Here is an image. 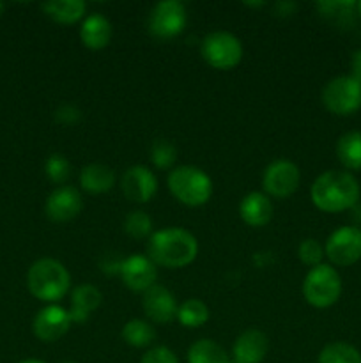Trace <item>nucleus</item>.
<instances>
[{
  "label": "nucleus",
  "instance_id": "1",
  "mask_svg": "<svg viewBox=\"0 0 361 363\" xmlns=\"http://www.w3.org/2000/svg\"><path fill=\"white\" fill-rule=\"evenodd\" d=\"M198 241L183 227L156 230L147 240V257L166 269L186 268L197 259Z\"/></svg>",
  "mask_w": 361,
  "mask_h": 363
},
{
  "label": "nucleus",
  "instance_id": "2",
  "mask_svg": "<svg viewBox=\"0 0 361 363\" xmlns=\"http://www.w3.org/2000/svg\"><path fill=\"white\" fill-rule=\"evenodd\" d=\"M360 183L347 170L322 172L310 188L311 202L322 213L350 211L360 202Z\"/></svg>",
  "mask_w": 361,
  "mask_h": 363
},
{
  "label": "nucleus",
  "instance_id": "3",
  "mask_svg": "<svg viewBox=\"0 0 361 363\" xmlns=\"http://www.w3.org/2000/svg\"><path fill=\"white\" fill-rule=\"evenodd\" d=\"M27 287L39 301L53 305L62 300L69 291L71 275L66 266L57 259H39L28 268Z\"/></svg>",
  "mask_w": 361,
  "mask_h": 363
},
{
  "label": "nucleus",
  "instance_id": "4",
  "mask_svg": "<svg viewBox=\"0 0 361 363\" xmlns=\"http://www.w3.org/2000/svg\"><path fill=\"white\" fill-rule=\"evenodd\" d=\"M166 184H168L170 194L188 208L207 204L212 195L211 177L195 165L173 167L170 170Z\"/></svg>",
  "mask_w": 361,
  "mask_h": 363
},
{
  "label": "nucleus",
  "instance_id": "5",
  "mask_svg": "<svg viewBox=\"0 0 361 363\" xmlns=\"http://www.w3.org/2000/svg\"><path fill=\"white\" fill-rule=\"evenodd\" d=\"M303 298L315 308H329L342 296V277L331 264L310 268L303 280Z\"/></svg>",
  "mask_w": 361,
  "mask_h": 363
},
{
  "label": "nucleus",
  "instance_id": "6",
  "mask_svg": "<svg viewBox=\"0 0 361 363\" xmlns=\"http://www.w3.org/2000/svg\"><path fill=\"white\" fill-rule=\"evenodd\" d=\"M202 59L219 71L234 69L243 60V45L237 35L227 30H216L205 35L200 45Z\"/></svg>",
  "mask_w": 361,
  "mask_h": 363
},
{
  "label": "nucleus",
  "instance_id": "7",
  "mask_svg": "<svg viewBox=\"0 0 361 363\" xmlns=\"http://www.w3.org/2000/svg\"><path fill=\"white\" fill-rule=\"evenodd\" d=\"M322 105L329 113L347 117L361 108V84L350 74L329 80L322 89Z\"/></svg>",
  "mask_w": 361,
  "mask_h": 363
},
{
  "label": "nucleus",
  "instance_id": "8",
  "mask_svg": "<svg viewBox=\"0 0 361 363\" xmlns=\"http://www.w3.org/2000/svg\"><path fill=\"white\" fill-rule=\"evenodd\" d=\"M188 23L186 6L179 0H161L149 13L147 27L154 38L173 39L183 34Z\"/></svg>",
  "mask_w": 361,
  "mask_h": 363
},
{
  "label": "nucleus",
  "instance_id": "9",
  "mask_svg": "<svg viewBox=\"0 0 361 363\" xmlns=\"http://www.w3.org/2000/svg\"><path fill=\"white\" fill-rule=\"evenodd\" d=\"M301 183L299 167L290 160H275L262 174V188L269 199H289Z\"/></svg>",
  "mask_w": 361,
  "mask_h": 363
},
{
  "label": "nucleus",
  "instance_id": "10",
  "mask_svg": "<svg viewBox=\"0 0 361 363\" xmlns=\"http://www.w3.org/2000/svg\"><path fill=\"white\" fill-rule=\"evenodd\" d=\"M324 254L331 266L345 268V266L356 264L361 259V229L345 225L333 230L326 240Z\"/></svg>",
  "mask_w": 361,
  "mask_h": 363
},
{
  "label": "nucleus",
  "instance_id": "11",
  "mask_svg": "<svg viewBox=\"0 0 361 363\" xmlns=\"http://www.w3.org/2000/svg\"><path fill=\"white\" fill-rule=\"evenodd\" d=\"M117 273H119L120 280H122L127 289L134 291V293H145L156 284L158 266L147 255L131 254L130 257L119 262Z\"/></svg>",
  "mask_w": 361,
  "mask_h": 363
},
{
  "label": "nucleus",
  "instance_id": "12",
  "mask_svg": "<svg viewBox=\"0 0 361 363\" xmlns=\"http://www.w3.org/2000/svg\"><path fill=\"white\" fill-rule=\"evenodd\" d=\"M120 191L131 202L145 204L158 191V179L154 172L145 165H133L124 170L119 181Z\"/></svg>",
  "mask_w": 361,
  "mask_h": 363
},
{
  "label": "nucleus",
  "instance_id": "13",
  "mask_svg": "<svg viewBox=\"0 0 361 363\" xmlns=\"http://www.w3.org/2000/svg\"><path fill=\"white\" fill-rule=\"evenodd\" d=\"M71 325L73 321H71L69 311L59 307V305H48L35 314L32 332H34L35 339L50 344L62 339L69 332Z\"/></svg>",
  "mask_w": 361,
  "mask_h": 363
},
{
  "label": "nucleus",
  "instance_id": "14",
  "mask_svg": "<svg viewBox=\"0 0 361 363\" xmlns=\"http://www.w3.org/2000/svg\"><path fill=\"white\" fill-rule=\"evenodd\" d=\"M84 209V199L80 191L73 186H57L52 194L48 195L45 204V213L50 222L64 223L76 218Z\"/></svg>",
  "mask_w": 361,
  "mask_h": 363
},
{
  "label": "nucleus",
  "instance_id": "15",
  "mask_svg": "<svg viewBox=\"0 0 361 363\" xmlns=\"http://www.w3.org/2000/svg\"><path fill=\"white\" fill-rule=\"evenodd\" d=\"M142 305H144V312L149 321L158 323V325L173 321L177 318V308H179L176 296L166 287L158 286V284L145 291Z\"/></svg>",
  "mask_w": 361,
  "mask_h": 363
},
{
  "label": "nucleus",
  "instance_id": "16",
  "mask_svg": "<svg viewBox=\"0 0 361 363\" xmlns=\"http://www.w3.org/2000/svg\"><path fill=\"white\" fill-rule=\"evenodd\" d=\"M269 340L260 330H246L232 346V360L237 363H262L268 357Z\"/></svg>",
  "mask_w": 361,
  "mask_h": 363
},
{
  "label": "nucleus",
  "instance_id": "17",
  "mask_svg": "<svg viewBox=\"0 0 361 363\" xmlns=\"http://www.w3.org/2000/svg\"><path fill=\"white\" fill-rule=\"evenodd\" d=\"M273 213H275L273 202L264 191H251L244 195L239 204L241 220L253 229L268 225L273 218Z\"/></svg>",
  "mask_w": 361,
  "mask_h": 363
},
{
  "label": "nucleus",
  "instance_id": "18",
  "mask_svg": "<svg viewBox=\"0 0 361 363\" xmlns=\"http://www.w3.org/2000/svg\"><path fill=\"white\" fill-rule=\"evenodd\" d=\"M112 39V23L103 14L94 13L85 16L80 27V41L88 50H103Z\"/></svg>",
  "mask_w": 361,
  "mask_h": 363
},
{
  "label": "nucleus",
  "instance_id": "19",
  "mask_svg": "<svg viewBox=\"0 0 361 363\" xmlns=\"http://www.w3.org/2000/svg\"><path fill=\"white\" fill-rule=\"evenodd\" d=\"M103 294L92 284H81L74 287L71 293V307L69 315L73 323H85L91 318L92 312L101 305Z\"/></svg>",
  "mask_w": 361,
  "mask_h": 363
},
{
  "label": "nucleus",
  "instance_id": "20",
  "mask_svg": "<svg viewBox=\"0 0 361 363\" xmlns=\"http://www.w3.org/2000/svg\"><path fill=\"white\" fill-rule=\"evenodd\" d=\"M115 172L105 163H88L78 176L81 190L92 195H101L115 186Z\"/></svg>",
  "mask_w": 361,
  "mask_h": 363
},
{
  "label": "nucleus",
  "instance_id": "21",
  "mask_svg": "<svg viewBox=\"0 0 361 363\" xmlns=\"http://www.w3.org/2000/svg\"><path fill=\"white\" fill-rule=\"evenodd\" d=\"M41 9L59 25H74L87 16V4L84 0H48L41 4Z\"/></svg>",
  "mask_w": 361,
  "mask_h": 363
},
{
  "label": "nucleus",
  "instance_id": "22",
  "mask_svg": "<svg viewBox=\"0 0 361 363\" xmlns=\"http://www.w3.org/2000/svg\"><path fill=\"white\" fill-rule=\"evenodd\" d=\"M338 162L347 170H361V131H347L336 142Z\"/></svg>",
  "mask_w": 361,
  "mask_h": 363
},
{
  "label": "nucleus",
  "instance_id": "23",
  "mask_svg": "<svg viewBox=\"0 0 361 363\" xmlns=\"http://www.w3.org/2000/svg\"><path fill=\"white\" fill-rule=\"evenodd\" d=\"M188 363H232L225 350L211 339H200L188 350Z\"/></svg>",
  "mask_w": 361,
  "mask_h": 363
},
{
  "label": "nucleus",
  "instance_id": "24",
  "mask_svg": "<svg viewBox=\"0 0 361 363\" xmlns=\"http://www.w3.org/2000/svg\"><path fill=\"white\" fill-rule=\"evenodd\" d=\"M124 342L131 347H149L156 340V330L152 326V323L144 321V319H131L126 325L122 326V332H120Z\"/></svg>",
  "mask_w": 361,
  "mask_h": 363
},
{
  "label": "nucleus",
  "instance_id": "25",
  "mask_svg": "<svg viewBox=\"0 0 361 363\" xmlns=\"http://www.w3.org/2000/svg\"><path fill=\"white\" fill-rule=\"evenodd\" d=\"M211 318L209 307L198 298H190V300L183 301L177 308V321L184 326V328H200Z\"/></svg>",
  "mask_w": 361,
  "mask_h": 363
},
{
  "label": "nucleus",
  "instance_id": "26",
  "mask_svg": "<svg viewBox=\"0 0 361 363\" xmlns=\"http://www.w3.org/2000/svg\"><path fill=\"white\" fill-rule=\"evenodd\" d=\"M317 363H361V353L347 342H329L319 353Z\"/></svg>",
  "mask_w": 361,
  "mask_h": 363
},
{
  "label": "nucleus",
  "instance_id": "27",
  "mask_svg": "<svg viewBox=\"0 0 361 363\" xmlns=\"http://www.w3.org/2000/svg\"><path fill=\"white\" fill-rule=\"evenodd\" d=\"M152 218L145 211L134 209V211L127 213L126 218L122 222V230L131 238V240H149L152 236Z\"/></svg>",
  "mask_w": 361,
  "mask_h": 363
},
{
  "label": "nucleus",
  "instance_id": "28",
  "mask_svg": "<svg viewBox=\"0 0 361 363\" xmlns=\"http://www.w3.org/2000/svg\"><path fill=\"white\" fill-rule=\"evenodd\" d=\"M177 160V149L166 138H158L151 145V163L159 170H170Z\"/></svg>",
  "mask_w": 361,
  "mask_h": 363
},
{
  "label": "nucleus",
  "instance_id": "29",
  "mask_svg": "<svg viewBox=\"0 0 361 363\" xmlns=\"http://www.w3.org/2000/svg\"><path fill=\"white\" fill-rule=\"evenodd\" d=\"M45 174L53 184L64 186L67 179L71 177V163L64 155H52L48 156L45 163Z\"/></svg>",
  "mask_w": 361,
  "mask_h": 363
},
{
  "label": "nucleus",
  "instance_id": "30",
  "mask_svg": "<svg viewBox=\"0 0 361 363\" xmlns=\"http://www.w3.org/2000/svg\"><path fill=\"white\" fill-rule=\"evenodd\" d=\"M317 9L324 18L340 23V21L353 18L356 2H350V0H329V2H319Z\"/></svg>",
  "mask_w": 361,
  "mask_h": 363
},
{
  "label": "nucleus",
  "instance_id": "31",
  "mask_svg": "<svg viewBox=\"0 0 361 363\" xmlns=\"http://www.w3.org/2000/svg\"><path fill=\"white\" fill-rule=\"evenodd\" d=\"M297 255H299V261L303 262L308 268H315V266L322 264V259H324V247L321 245V241L315 240V238H306L299 243L297 248Z\"/></svg>",
  "mask_w": 361,
  "mask_h": 363
},
{
  "label": "nucleus",
  "instance_id": "32",
  "mask_svg": "<svg viewBox=\"0 0 361 363\" xmlns=\"http://www.w3.org/2000/svg\"><path fill=\"white\" fill-rule=\"evenodd\" d=\"M140 363H179V360L170 347L156 346L145 351Z\"/></svg>",
  "mask_w": 361,
  "mask_h": 363
},
{
  "label": "nucleus",
  "instance_id": "33",
  "mask_svg": "<svg viewBox=\"0 0 361 363\" xmlns=\"http://www.w3.org/2000/svg\"><path fill=\"white\" fill-rule=\"evenodd\" d=\"M53 117L62 126H74V124H78L81 121V110L78 106L66 103V105H60L55 110V116Z\"/></svg>",
  "mask_w": 361,
  "mask_h": 363
},
{
  "label": "nucleus",
  "instance_id": "34",
  "mask_svg": "<svg viewBox=\"0 0 361 363\" xmlns=\"http://www.w3.org/2000/svg\"><path fill=\"white\" fill-rule=\"evenodd\" d=\"M350 77L361 84V50H356L350 57Z\"/></svg>",
  "mask_w": 361,
  "mask_h": 363
},
{
  "label": "nucleus",
  "instance_id": "35",
  "mask_svg": "<svg viewBox=\"0 0 361 363\" xmlns=\"http://www.w3.org/2000/svg\"><path fill=\"white\" fill-rule=\"evenodd\" d=\"M350 211H353V220L356 222V225H354V227L361 229V202H357V204L354 206Z\"/></svg>",
  "mask_w": 361,
  "mask_h": 363
},
{
  "label": "nucleus",
  "instance_id": "36",
  "mask_svg": "<svg viewBox=\"0 0 361 363\" xmlns=\"http://www.w3.org/2000/svg\"><path fill=\"white\" fill-rule=\"evenodd\" d=\"M248 7H264L265 2H246Z\"/></svg>",
  "mask_w": 361,
  "mask_h": 363
},
{
  "label": "nucleus",
  "instance_id": "37",
  "mask_svg": "<svg viewBox=\"0 0 361 363\" xmlns=\"http://www.w3.org/2000/svg\"><path fill=\"white\" fill-rule=\"evenodd\" d=\"M20 363H45V362H41V360H23Z\"/></svg>",
  "mask_w": 361,
  "mask_h": 363
},
{
  "label": "nucleus",
  "instance_id": "38",
  "mask_svg": "<svg viewBox=\"0 0 361 363\" xmlns=\"http://www.w3.org/2000/svg\"><path fill=\"white\" fill-rule=\"evenodd\" d=\"M356 11H357V14L361 16V2H356Z\"/></svg>",
  "mask_w": 361,
  "mask_h": 363
},
{
  "label": "nucleus",
  "instance_id": "39",
  "mask_svg": "<svg viewBox=\"0 0 361 363\" xmlns=\"http://www.w3.org/2000/svg\"><path fill=\"white\" fill-rule=\"evenodd\" d=\"M2 14H4V4L0 2V18H2Z\"/></svg>",
  "mask_w": 361,
  "mask_h": 363
},
{
  "label": "nucleus",
  "instance_id": "40",
  "mask_svg": "<svg viewBox=\"0 0 361 363\" xmlns=\"http://www.w3.org/2000/svg\"><path fill=\"white\" fill-rule=\"evenodd\" d=\"M62 363H76V362H71V360H69V362H62Z\"/></svg>",
  "mask_w": 361,
  "mask_h": 363
},
{
  "label": "nucleus",
  "instance_id": "41",
  "mask_svg": "<svg viewBox=\"0 0 361 363\" xmlns=\"http://www.w3.org/2000/svg\"><path fill=\"white\" fill-rule=\"evenodd\" d=\"M232 363H237V362H234V360H232Z\"/></svg>",
  "mask_w": 361,
  "mask_h": 363
}]
</instances>
